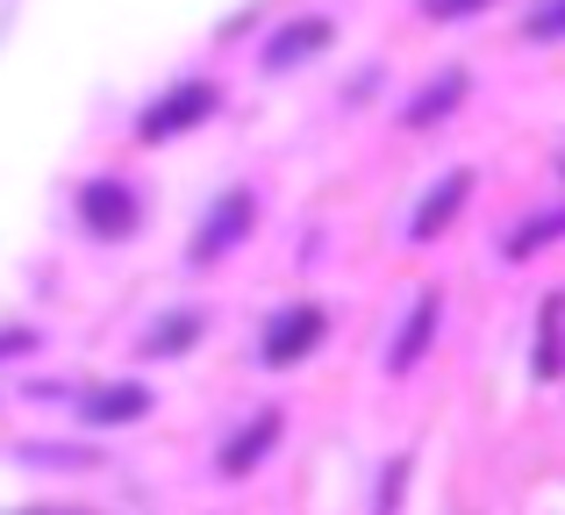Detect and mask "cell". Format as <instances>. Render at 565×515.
Listing matches in <instances>:
<instances>
[{
  "instance_id": "cell-1",
  "label": "cell",
  "mask_w": 565,
  "mask_h": 515,
  "mask_svg": "<svg viewBox=\"0 0 565 515\" xmlns=\"http://www.w3.org/2000/svg\"><path fill=\"white\" fill-rule=\"evenodd\" d=\"M222 108H230V94L215 79H172L166 94H151L137 108V143H180L193 129H207Z\"/></svg>"
},
{
  "instance_id": "cell-2",
  "label": "cell",
  "mask_w": 565,
  "mask_h": 515,
  "mask_svg": "<svg viewBox=\"0 0 565 515\" xmlns=\"http://www.w3.org/2000/svg\"><path fill=\"white\" fill-rule=\"evenodd\" d=\"M72 215L94 244H129L143 229V194L122 180V172H94V180L72 194Z\"/></svg>"
},
{
  "instance_id": "cell-3",
  "label": "cell",
  "mask_w": 565,
  "mask_h": 515,
  "mask_svg": "<svg viewBox=\"0 0 565 515\" xmlns=\"http://www.w3.org/2000/svg\"><path fill=\"white\" fill-rule=\"evenodd\" d=\"M322 344H330V308H322V301H287L258 330V365L287 373V365H308Z\"/></svg>"
},
{
  "instance_id": "cell-4",
  "label": "cell",
  "mask_w": 565,
  "mask_h": 515,
  "mask_svg": "<svg viewBox=\"0 0 565 515\" xmlns=\"http://www.w3.org/2000/svg\"><path fill=\"white\" fill-rule=\"evenodd\" d=\"M337 36H344V22H337V14H287V22L265 29L258 72H301V65H316V57H330Z\"/></svg>"
},
{
  "instance_id": "cell-5",
  "label": "cell",
  "mask_w": 565,
  "mask_h": 515,
  "mask_svg": "<svg viewBox=\"0 0 565 515\" xmlns=\"http://www.w3.org/2000/svg\"><path fill=\"white\" fill-rule=\"evenodd\" d=\"M250 223H258V194H250V186H230V194L207 201V215L193 223L186 258H193V265H215L222 251H236V244L250 237Z\"/></svg>"
},
{
  "instance_id": "cell-6",
  "label": "cell",
  "mask_w": 565,
  "mask_h": 515,
  "mask_svg": "<svg viewBox=\"0 0 565 515\" xmlns=\"http://www.w3.org/2000/svg\"><path fill=\"white\" fill-rule=\"evenodd\" d=\"M472 186H480V172H472V165H451V172H444V180L429 186L423 201H415V215H408V244H415V251H423V244H437L444 229H451L458 215H466Z\"/></svg>"
},
{
  "instance_id": "cell-7",
  "label": "cell",
  "mask_w": 565,
  "mask_h": 515,
  "mask_svg": "<svg viewBox=\"0 0 565 515\" xmlns=\"http://www.w3.org/2000/svg\"><path fill=\"white\" fill-rule=\"evenodd\" d=\"M279 437H287V408H258V416H250L236 437H222L215 473H222V480H250V473H258V465L279 451Z\"/></svg>"
},
{
  "instance_id": "cell-8",
  "label": "cell",
  "mask_w": 565,
  "mask_h": 515,
  "mask_svg": "<svg viewBox=\"0 0 565 515\" xmlns=\"http://www.w3.org/2000/svg\"><path fill=\"white\" fill-rule=\"evenodd\" d=\"M72 408H79L86 430H129V422H151L158 394L143 387V379H108V387H86Z\"/></svg>"
},
{
  "instance_id": "cell-9",
  "label": "cell",
  "mask_w": 565,
  "mask_h": 515,
  "mask_svg": "<svg viewBox=\"0 0 565 515\" xmlns=\"http://www.w3.org/2000/svg\"><path fill=\"white\" fill-rule=\"evenodd\" d=\"M466 94H472V65H437L408 100H401V129H437V122H451V115L466 108Z\"/></svg>"
},
{
  "instance_id": "cell-10",
  "label": "cell",
  "mask_w": 565,
  "mask_h": 515,
  "mask_svg": "<svg viewBox=\"0 0 565 515\" xmlns=\"http://www.w3.org/2000/svg\"><path fill=\"white\" fill-rule=\"evenodd\" d=\"M437 330H444V287H423L408 308V322L394 330V344H386V373H415V365L437 351Z\"/></svg>"
},
{
  "instance_id": "cell-11",
  "label": "cell",
  "mask_w": 565,
  "mask_h": 515,
  "mask_svg": "<svg viewBox=\"0 0 565 515\" xmlns=\"http://www.w3.org/2000/svg\"><path fill=\"white\" fill-rule=\"evenodd\" d=\"M201 336H207V308H172V315H158L151 330L137 336V358H143V365H158V358H186Z\"/></svg>"
},
{
  "instance_id": "cell-12",
  "label": "cell",
  "mask_w": 565,
  "mask_h": 515,
  "mask_svg": "<svg viewBox=\"0 0 565 515\" xmlns=\"http://www.w3.org/2000/svg\"><path fill=\"white\" fill-rule=\"evenodd\" d=\"M558 237H565V215H558V208H537L530 223H515V237H501V258H509V265H523V258L552 251Z\"/></svg>"
},
{
  "instance_id": "cell-13",
  "label": "cell",
  "mask_w": 565,
  "mask_h": 515,
  "mask_svg": "<svg viewBox=\"0 0 565 515\" xmlns=\"http://www.w3.org/2000/svg\"><path fill=\"white\" fill-rule=\"evenodd\" d=\"M530 379H537V387H552V379H558V293H544V308H537V351H530Z\"/></svg>"
},
{
  "instance_id": "cell-14",
  "label": "cell",
  "mask_w": 565,
  "mask_h": 515,
  "mask_svg": "<svg viewBox=\"0 0 565 515\" xmlns=\"http://www.w3.org/2000/svg\"><path fill=\"white\" fill-rule=\"evenodd\" d=\"M487 8H501V0H415L423 22H472V14H487Z\"/></svg>"
},
{
  "instance_id": "cell-15",
  "label": "cell",
  "mask_w": 565,
  "mask_h": 515,
  "mask_svg": "<svg viewBox=\"0 0 565 515\" xmlns=\"http://www.w3.org/2000/svg\"><path fill=\"white\" fill-rule=\"evenodd\" d=\"M558 29H565V0H537L530 8V43H558Z\"/></svg>"
},
{
  "instance_id": "cell-16",
  "label": "cell",
  "mask_w": 565,
  "mask_h": 515,
  "mask_svg": "<svg viewBox=\"0 0 565 515\" xmlns=\"http://www.w3.org/2000/svg\"><path fill=\"white\" fill-rule=\"evenodd\" d=\"M29 351H43V330H29V322H8V330H0V358H29Z\"/></svg>"
},
{
  "instance_id": "cell-17",
  "label": "cell",
  "mask_w": 565,
  "mask_h": 515,
  "mask_svg": "<svg viewBox=\"0 0 565 515\" xmlns=\"http://www.w3.org/2000/svg\"><path fill=\"white\" fill-rule=\"evenodd\" d=\"M401 480H408V459L386 465V480H380V508H394V502H401Z\"/></svg>"
}]
</instances>
